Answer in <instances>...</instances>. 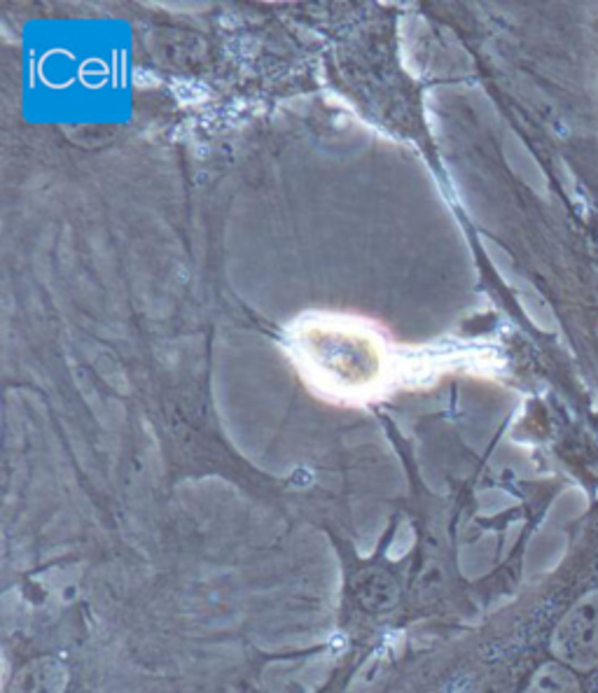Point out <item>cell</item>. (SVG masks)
<instances>
[{
	"label": "cell",
	"instance_id": "cell-1",
	"mask_svg": "<svg viewBox=\"0 0 598 693\" xmlns=\"http://www.w3.org/2000/svg\"><path fill=\"white\" fill-rule=\"evenodd\" d=\"M294 362L321 397L358 404L376 397L391 378L385 338L358 318H316L293 337Z\"/></svg>",
	"mask_w": 598,
	"mask_h": 693
},
{
	"label": "cell",
	"instance_id": "cell-2",
	"mask_svg": "<svg viewBox=\"0 0 598 693\" xmlns=\"http://www.w3.org/2000/svg\"><path fill=\"white\" fill-rule=\"evenodd\" d=\"M552 652L558 663L573 670L598 665V589L587 590L570 605L552 633Z\"/></svg>",
	"mask_w": 598,
	"mask_h": 693
},
{
	"label": "cell",
	"instance_id": "cell-3",
	"mask_svg": "<svg viewBox=\"0 0 598 693\" xmlns=\"http://www.w3.org/2000/svg\"><path fill=\"white\" fill-rule=\"evenodd\" d=\"M66 668L54 659L33 661L19 672L12 684V693H64Z\"/></svg>",
	"mask_w": 598,
	"mask_h": 693
},
{
	"label": "cell",
	"instance_id": "cell-4",
	"mask_svg": "<svg viewBox=\"0 0 598 693\" xmlns=\"http://www.w3.org/2000/svg\"><path fill=\"white\" fill-rule=\"evenodd\" d=\"M526 693H582V682L568 665L547 663L535 672Z\"/></svg>",
	"mask_w": 598,
	"mask_h": 693
}]
</instances>
